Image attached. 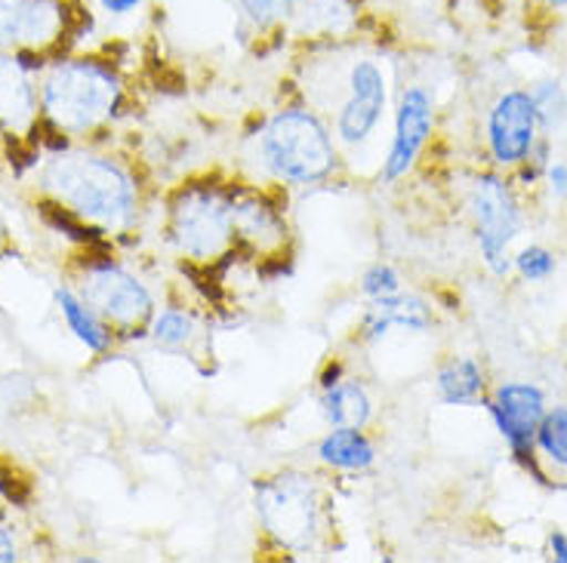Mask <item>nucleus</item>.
<instances>
[{
    "label": "nucleus",
    "instance_id": "f257e3e1",
    "mask_svg": "<svg viewBox=\"0 0 567 563\" xmlns=\"http://www.w3.org/2000/svg\"><path fill=\"white\" fill-rule=\"evenodd\" d=\"M262 160L281 183L315 185L333 173L337 145L318 114L284 108L262 129Z\"/></svg>",
    "mask_w": 567,
    "mask_h": 563
},
{
    "label": "nucleus",
    "instance_id": "f03ea898",
    "mask_svg": "<svg viewBox=\"0 0 567 563\" xmlns=\"http://www.w3.org/2000/svg\"><path fill=\"white\" fill-rule=\"evenodd\" d=\"M47 185L71 204L78 216L121 226L133 212V183L121 167L102 157H59L47 173Z\"/></svg>",
    "mask_w": 567,
    "mask_h": 563
},
{
    "label": "nucleus",
    "instance_id": "7ed1b4c3",
    "mask_svg": "<svg viewBox=\"0 0 567 563\" xmlns=\"http://www.w3.org/2000/svg\"><path fill=\"white\" fill-rule=\"evenodd\" d=\"M121 86L100 62L59 65L43 84V105L62 129H90L117 108Z\"/></svg>",
    "mask_w": 567,
    "mask_h": 563
},
{
    "label": "nucleus",
    "instance_id": "20e7f679",
    "mask_svg": "<svg viewBox=\"0 0 567 563\" xmlns=\"http://www.w3.org/2000/svg\"><path fill=\"white\" fill-rule=\"evenodd\" d=\"M256 514L266 533L290 551H309L321 533L318 490L302 475H278L256 487Z\"/></svg>",
    "mask_w": 567,
    "mask_h": 563
},
{
    "label": "nucleus",
    "instance_id": "39448f33",
    "mask_svg": "<svg viewBox=\"0 0 567 563\" xmlns=\"http://www.w3.org/2000/svg\"><path fill=\"white\" fill-rule=\"evenodd\" d=\"M235 234V198L213 185L185 188L173 207V240L185 256L207 262L228 247Z\"/></svg>",
    "mask_w": 567,
    "mask_h": 563
},
{
    "label": "nucleus",
    "instance_id": "423d86ee",
    "mask_svg": "<svg viewBox=\"0 0 567 563\" xmlns=\"http://www.w3.org/2000/svg\"><path fill=\"white\" fill-rule=\"evenodd\" d=\"M472 216H475V231H478V247L487 268L494 274H509L512 268V240L522 226V210L518 200L509 191V185L499 176H482L472 185Z\"/></svg>",
    "mask_w": 567,
    "mask_h": 563
},
{
    "label": "nucleus",
    "instance_id": "0eeeda50",
    "mask_svg": "<svg viewBox=\"0 0 567 563\" xmlns=\"http://www.w3.org/2000/svg\"><path fill=\"white\" fill-rule=\"evenodd\" d=\"M389 102V84L377 59H354L346 77V96L337 112V136L342 145H364L380 129Z\"/></svg>",
    "mask_w": 567,
    "mask_h": 563
},
{
    "label": "nucleus",
    "instance_id": "6e6552de",
    "mask_svg": "<svg viewBox=\"0 0 567 563\" xmlns=\"http://www.w3.org/2000/svg\"><path fill=\"white\" fill-rule=\"evenodd\" d=\"M491 416H494L499 435L515 452V459L537 471L534 465V444H537V428L546 416V397L534 382H506L494 392L491 400Z\"/></svg>",
    "mask_w": 567,
    "mask_h": 563
},
{
    "label": "nucleus",
    "instance_id": "1a4fd4ad",
    "mask_svg": "<svg viewBox=\"0 0 567 563\" xmlns=\"http://www.w3.org/2000/svg\"><path fill=\"white\" fill-rule=\"evenodd\" d=\"M432 127H435V102L429 96V90L425 86H404L398 96L392 145H389V155L383 160L385 183H398L401 176H408V169L416 164V157L432 136Z\"/></svg>",
    "mask_w": 567,
    "mask_h": 563
},
{
    "label": "nucleus",
    "instance_id": "9d476101",
    "mask_svg": "<svg viewBox=\"0 0 567 563\" xmlns=\"http://www.w3.org/2000/svg\"><path fill=\"white\" fill-rule=\"evenodd\" d=\"M537 124V105L530 100V93H522V90L503 93L491 108V121H487V142H491V155L496 164L503 167L522 164L534 152Z\"/></svg>",
    "mask_w": 567,
    "mask_h": 563
},
{
    "label": "nucleus",
    "instance_id": "9b49d317",
    "mask_svg": "<svg viewBox=\"0 0 567 563\" xmlns=\"http://www.w3.org/2000/svg\"><path fill=\"white\" fill-rule=\"evenodd\" d=\"M86 305L102 311L117 324H140L152 314V296L136 278L114 265H100L90 271L86 281Z\"/></svg>",
    "mask_w": 567,
    "mask_h": 563
},
{
    "label": "nucleus",
    "instance_id": "f8f14e48",
    "mask_svg": "<svg viewBox=\"0 0 567 563\" xmlns=\"http://www.w3.org/2000/svg\"><path fill=\"white\" fill-rule=\"evenodd\" d=\"M432 324V311L420 296H408V293H395V296L373 299V305L361 321V333L368 342H380L389 336V330H411V333H423L425 326Z\"/></svg>",
    "mask_w": 567,
    "mask_h": 563
},
{
    "label": "nucleus",
    "instance_id": "ddd939ff",
    "mask_svg": "<svg viewBox=\"0 0 567 563\" xmlns=\"http://www.w3.org/2000/svg\"><path fill=\"white\" fill-rule=\"evenodd\" d=\"M318 459L337 471H364L377 459V450L364 428H333L321 437Z\"/></svg>",
    "mask_w": 567,
    "mask_h": 563
},
{
    "label": "nucleus",
    "instance_id": "4468645a",
    "mask_svg": "<svg viewBox=\"0 0 567 563\" xmlns=\"http://www.w3.org/2000/svg\"><path fill=\"white\" fill-rule=\"evenodd\" d=\"M321 409H324V419L333 428H364L373 416V404H370L364 385L346 379L327 385Z\"/></svg>",
    "mask_w": 567,
    "mask_h": 563
},
{
    "label": "nucleus",
    "instance_id": "2eb2a0df",
    "mask_svg": "<svg viewBox=\"0 0 567 563\" xmlns=\"http://www.w3.org/2000/svg\"><path fill=\"white\" fill-rule=\"evenodd\" d=\"M439 395L444 404H475L484 392V373L482 366L475 364L472 357H451L447 364L439 369Z\"/></svg>",
    "mask_w": 567,
    "mask_h": 563
},
{
    "label": "nucleus",
    "instance_id": "dca6fc26",
    "mask_svg": "<svg viewBox=\"0 0 567 563\" xmlns=\"http://www.w3.org/2000/svg\"><path fill=\"white\" fill-rule=\"evenodd\" d=\"M235 231L256 243H278L284 234V222L278 212L271 210L262 200L247 198L235 200Z\"/></svg>",
    "mask_w": 567,
    "mask_h": 563
},
{
    "label": "nucleus",
    "instance_id": "f3484780",
    "mask_svg": "<svg viewBox=\"0 0 567 563\" xmlns=\"http://www.w3.org/2000/svg\"><path fill=\"white\" fill-rule=\"evenodd\" d=\"M56 299H59V309H62V314H65V321H69L71 333L81 338L86 348H93V352H105V348H109V342H112V336L105 333V326L100 324V317L93 314V309L74 296L71 290H59Z\"/></svg>",
    "mask_w": 567,
    "mask_h": 563
},
{
    "label": "nucleus",
    "instance_id": "a211bd4d",
    "mask_svg": "<svg viewBox=\"0 0 567 563\" xmlns=\"http://www.w3.org/2000/svg\"><path fill=\"white\" fill-rule=\"evenodd\" d=\"M31 112V90L22 65L13 59H0V117L19 121Z\"/></svg>",
    "mask_w": 567,
    "mask_h": 563
},
{
    "label": "nucleus",
    "instance_id": "6ab92c4d",
    "mask_svg": "<svg viewBox=\"0 0 567 563\" xmlns=\"http://www.w3.org/2000/svg\"><path fill=\"white\" fill-rule=\"evenodd\" d=\"M537 444L558 468H567V407H555L553 413L543 416L537 428Z\"/></svg>",
    "mask_w": 567,
    "mask_h": 563
},
{
    "label": "nucleus",
    "instance_id": "aec40b11",
    "mask_svg": "<svg viewBox=\"0 0 567 563\" xmlns=\"http://www.w3.org/2000/svg\"><path fill=\"white\" fill-rule=\"evenodd\" d=\"M195 333V324H192V317L185 314V311L167 309L161 311L155 317V324H152V338H155L157 345H167V348H179L185 345L188 338Z\"/></svg>",
    "mask_w": 567,
    "mask_h": 563
},
{
    "label": "nucleus",
    "instance_id": "412c9836",
    "mask_svg": "<svg viewBox=\"0 0 567 563\" xmlns=\"http://www.w3.org/2000/svg\"><path fill=\"white\" fill-rule=\"evenodd\" d=\"M247 19L254 22L256 29H271L278 25L281 19L293 15L299 0H238Z\"/></svg>",
    "mask_w": 567,
    "mask_h": 563
},
{
    "label": "nucleus",
    "instance_id": "4be33fe9",
    "mask_svg": "<svg viewBox=\"0 0 567 563\" xmlns=\"http://www.w3.org/2000/svg\"><path fill=\"white\" fill-rule=\"evenodd\" d=\"M512 265L518 268V274H522L525 281L537 283L546 281V278H553L555 256L549 253L546 247H525L522 253L512 259Z\"/></svg>",
    "mask_w": 567,
    "mask_h": 563
},
{
    "label": "nucleus",
    "instance_id": "5701e85b",
    "mask_svg": "<svg viewBox=\"0 0 567 563\" xmlns=\"http://www.w3.org/2000/svg\"><path fill=\"white\" fill-rule=\"evenodd\" d=\"M361 290H364V296L370 299H385V296H395L401 293V278H398V271L392 265H370L364 274H361Z\"/></svg>",
    "mask_w": 567,
    "mask_h": 563
},
{
    "label": "nucleus",
    "instance_id": "b1692460",
    "mask_svg": "<svg viewBox=\"0 0 567 563\" xmlns=\"http://www.w3.org/2000/svg\"><path fill=\"white\" fill-rule=\"evenodd\" d=\"M41 212H43V219H47L50 226L59 228V231H65L69 238L96 240V231H93V228H86L84 222H78V219H74L78 212H74V210H62V207H56V204H43Z\"/></svg>",
    "mask_w": 567,
    "mask_h": 563
},
{
    "label": "nucleus",
    "instance_id": "393cba45",
    "mask_svg": "<svg viewBox=\"0 0 567 563\" xmlns=\"http://www.w3.org/2000/svg\"><path fill=\"white\" fill-rule=\"evenodd\" d=\"M25 7H29V0H0V41L19 38V25H22Z\"/></svg>",
    "mask_w": 567,
    "mask_h": 563
},
{
    "label": "nucleus",
    "instance_id": "a878e982",
    "mask_svg": "<svg viewBox=\"0 0 567 563\" xmlns=\"http://www.w3.org/2000/svg\"><path fill=\"white\" fill-rule=\"evenodd\" d=\"M0 493L7 496L10 502H16V505H22V502L31 496V483L22 478L16 468L0 462Z\"/></svg>",
    "mask_w": 567,
    "mask_h": 563
},
{
    "label": "nucleus",
    "instance_id": "bb28decb",
    "mask_svg": "<svg viewBox=\"0 0 567 563\" xmlns=\"http://www.w3.org/2000/svg\"><path fill=\"white\" fill-rule=\"evenodd\" d=\"M549 185H553L555 198H567V164L565 160H555L549 167Z\"/></svg>",
    "mask_w": 567,
    "mask_h": 563
},
{
    "label": "nucleus",
    "instance_id": "cd10ccee",
    "mask_svg": "<svg viewBox=\"0 0 567 563\" xmlns=\"http://www.w3.org/2000/svg\"><path fill=\"white\" fill-rule=\"evenodd\" d=\"M100 3L112 15H130L142 7V0H100Z\"/></svg>",
    "mask_w": 567,
    "mask_h": 563
},
{
    "label": "nucleus",
    "instance_id": "c85d7f7f",
    "mask_svg": "<svg viewBox=\"0 0 567 563\" xmlns=\"http://www.w3.org/2000/svg\"><path fill=\"white\" fill-rule=\"evenodd\" d=\"M19 554H16V542H13V535L7 533L3 526H0V563H10L16 561Z\"/></svg>",
    "mask_w": 567,
    "mask_h": 563
},
{
    "label": "nucleus",
    "instance_id": "c756f323",
    "mask_svg": "<svg viewBox=\"0 0 567 563\" xmlns=\"http://www.w3.org/2000/svg\"><path fill=\"white\" fill-rule=\"evenodd\" d=\"M549 549H553L555 561L567 563V535L565 533L549 535Z\"/></svg>",
    "mask_w": 567,
    "mask_h": 563
}]
</instances>
